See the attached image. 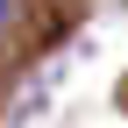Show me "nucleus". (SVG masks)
Segmentation results:
<instances>
[{"mask_svg":"<svg viewBox=\"0 0 128 128\" xmlns=\"http://www.w3.org/2000/svg\"><path fill=\"white\" fill-rule=\"evenodd\" d=\"M7 22H14V0H0V28H7Z\"/></svg>","mask_w":128,"mask_h":128,"instance_id":"obj_1","label":"nucleus"}]
</instances>
